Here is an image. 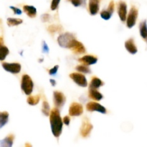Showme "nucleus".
<instances>
[{
	"label": "nucleus",
	"mask_w": 147,
	"mask_h": 147,
	"mask_svg": "<svg viewBox=\"0 0 147 147\" xmlns=\"http://www.w3.org/2000/svg\"><path fill=\"white\" fill-rule=\"evenodd\" d=\"M50 123L51 131L55 137L58 138L63 131V121L60 116V111L57 108H54L50 113Z\"/></svg>",
	"instance_id": "f257e3e1"
},
{
	"label": "nucleus",
	"mask_w": 147,
	"mask_h": 147,
	"mask_svg": "<svg viewBox=\"0 0 147 147\" xmlns=\"http://www.w3.org/2000/svg\"><path fill=\"white\" fill-rule=\"evenodd\" d=\"M78 42V40H76V36L70 32L62 33L57 37L58 45L63 48L72 50Z\"/></svg>",
	"instance_id": "f03ea898"
},
{
	"label": "nucleus",
	"mask_w": 147,
	"mask_h": 147,
	"mask_svg": "<svg viewBox=\"0 0 147 147\" xmlns=\"http://www.w3.org/2000/svg\"><path fill=\"white\" fill-rule=\"evenodd\" d=\"M21 88L27 96H30L34 88V83L28 75H23L21 80Z\"/></svg>",
	"instance_id": "7ed1b4c3"
},
{
	"label": "nucleus",
	"mask_w": 147,
	"mask_h": 147,
	"mask_svg": "<svg viewBox=\"0 0 147 147\" xmlns=\"http://www.w3.org/2000/svg\"><path fill=\"white\" fill-rule=\"evenodd\" d=\"M138 15H139L138 9L135 6H132L129 14L127 15V18H126V26L128 28L131 29L134 27L136 22V20L138 18Z\"/></svg>",
	"instance_id": "20e7f679"
},
{
	"label": "nucleus",
	"mask_w": 147,
	"mask_h": 147,
	"mask_svg": "<svg viewBox=\"0 0 147 147\" xmlns=\"http://www.w3.org/2000/svg\"><path fill=\"white\" fill-rule=\"evenodd\" d=\"M70 78L80 87L86 88L88 86V81L86 76L80 73H72L70 74Z\"/></svg>",
	"instance_id": "39448f33"
},
{
	"label": "nucleus",
	"mask_w": 147,
	"mask_h": 147,
	"mask_svg": "<svg viewBox=\"0 0 147 147\" xmlns=\"http://www.w3.org/2000/svg\"><path fill=\"white\" fill-rule=\"evenodd\" d=\"M86 110L89 112H99L103 114H106L107 113V110L103 106L100 105L97 102L90 101L88 102L86 105Z\"/></svg>",
	"instance_id": "423d86ee"
},
{
	"label": "nucleus",
	"mask_w": 147,
	"mask_h": 147,
	"mask_svg": "<svg viewBox=\"0 0 147 147\" xmlns=\"http://www.w3.org/2000/svg\"><path fill=\"white\" fill-rule=\"evenodd\" d=\"M53 102H54V105L56 108L60 109L65 103L66 98L62 92L56 90L53 93Z\"/></svg>",
	"instance_id": "0eeeda50"
},
{
	"label": "nucleus",
	"mask_w": 147,
	"mask_h": 147,
	"mask_svg": "<svg viewBox=\"0 0 147 147\" xmlns=\"http://www.w3.org/2000/svg\"><path fill=\"white\" fill-rule=\"evenodd\" d=\"M93 126L90 123V121L88 118H84L83 120V123L80 127V134L83 138H86L90 135Z\"/></svg>",
	"instance_id": "6e6552de"
},
{
	"label": "nucleus",
	"mask_w": 147,
	"mask_h": 147,
	"mask_svg": "<svg viewBox=\"0 0 147 147\" xmlns=\"http://www.w3.org/2000/svg\"><path fill=\"white\" fill-rule=\"evenodd\" d=\"M83 113V107L80 103L73 102L69 108V115L70 116H80Z\"/></svg>",
	"instance_id": "1a4fd4ad"
},
{
	"label": "nucleus",
	"mask_w": 147,
	"mask_h": 147,
	"mask_svg": "<svg viewBox=\"0 0 147 147\" xmlns=\"http://www.w3.org/2000/svg\"><path fill=\"white\" fill-rule=\"evenodd\" d=\"M117 12L120 20L123 22H126L127 18V4L125 1H119L117 6Z\"/></svg>",
	"instance_id": "9d476101"
},
{
	"label": "nucleus",
	"mask_w": 147,
	"mask_h": 147,
	"mask_svg": "<svg viewBox=\"0 0 147 147\" xmlns=\"http://www.w3.org/2000/svg\"><path fill=\"white\" fill-rule=\"evenodd\" d=\"M2 67L6 71L12 74H17L21 71V65L18 63H3Z\"/></svg>",
	"instance_id": "9b49d317"
},
{
	"label": "nucleus",
	"mask_w": 147,
	"mask_h": 147,
	"mask_svg": "<svg viewBox=\"0 0 147 147\" xmlns=\"http://www.w3.org/2000/svg\"><path fill=\"white\" fill-rule=\"evenodd\" d=\"M115 10V3L113 0L110 1L109 7L106 9H103L100 11V17L105 20H110L111 17L113 15Z\"/></svg>",
	"instance_id": "f8f14e48"
},
{
	"label": "nucleus",
	"mask_w": 147,
	"mask_h": 147,
	"mask_svg": "<svg viewBox=\"0 0 147 147\" xmlns=\"http://www.w3.org/2000/svg\"><path fill=\"white\" fill-rule=\"evenodd\" d=\"M101 0H89L88 10L90 15L95 16L98 13L100 9V3Z\"/></svg>",
	"instance_id": "ddd939ff"
},
{
	"label": "nucleus",
	"mask_w": 147,
	"mask_h": 147,
	"mask_svg": "<svg viewBox=\"0 0 147 147\" xmlns=\"http://www.w3.org/2000/svg\"><path fill=\"white\" fill-rule=\"evenodd\" d=\"M78 61L82 64L88 66L96 64L98 62V57L95 55H86L79 58Z\"/></svg>",
	"instance_id": "4468645a"
},
{
	"label": "nucleus",
	"mask_w": 147,
	"mask_h": 147,
	"mask_svg": "<svg viewBox=\"0 0 147 147\" xmlns=\"http://www.w3.org/2000/svg\"><path fill=\"white\" fill-rule=\"evenodd\" d=\"M125 48L128 52L131 55H135L138 52L137 47L134 42V40L133 38H130L125 42Z\"/></svg>",
	"instance_id": "2eb2a0df"
},
{
	"label": "nucleus",
	"mask_w": 147,
	"mask_h": 147,
	"mask_svg": "<svg viewBox=\"0 0 147 147\" xmlns=\"http://www.w3.org/2000/svg\"><path fill=\"white\" fill-rule=\"evenodd\" d=\"M88 97L96 101H100L103 98V94H101L98 89H89Z\"/></svg>",
	"instance_id": "dca6fc26"
},
{
	"label": "nucleus",
	"mask_w": 147,
	"mask_h": 147,
	"mask_svg": "<svg viewBox=\"0 0 147 147\" xmlns=\"http://www.w3.org/2000/svg\"><path fill=\"white\" fill-rule=\"evenodd\" d=\"M23 10L30 18H34L37 16V9L32 5H24Z\"/></svg>",
	"instance_id": "f3484780"
},
{
	"label": "nucleus",
	"mask_w": 147,
	"mask_h": 147,
	"mask_svg": "<svg viewBox=\"0 0 147 147\" xmlns=\"http://www.w3.org/2000/svg\"><path fill=\"white\" fill-rule=\"evenodd\" d=\"M104 85V83L99 78L93 76L89 85V89H98Z\"/></svg>",
	"instance_id": "a211bd4d"
},
{
	"label": "nucleus",
	"mask_w": 147,
	"mask_h": 147,
	"mask_svg": "<svg viewBox=\"0 0 147 147\" xmlns=\"http://www.w3.org/2000/svg\"><path fill=\"white\" fill-rule=\"evenodd\" d=\"M139 32L142 38L147 43V22L146 20L141 22L139 24Z\"/></svg>",
	"instance_id": "6ab92c4d"
},
{
	"label": "nucleus",
	"mask_w": 147,
	"mask_h": 147,
	"mask_svg": "<svg viewBox=\"0 0 147 147\" xmlns=\"http://www.w3.org/2000/svg\"><path fill=\"white\" fill-rule=\"evenodd\" d=\"M14 136L13 134H9L4 138L2 140H0V147H12L14 142Z\"/></svg>",
	"instance_id": "aec40b11"
},
{
	"label": "nucleus",
	"mask_w": 147,
	"mask_h": 147,
	"mask_svg": "<svg viewBox=\"0 0 147 147\" xmlns=\"http://www.w3.org/2000/svg\"><path fill=\"white\" fill-rule=\"evenodd\" d=\"M72 51L73 53H74L76 55H82L84 54L86 52V47H84L83 44L82 42H80V41H78L77 42V44L75 45V47L72 49Z\"/></svg>",
	"instance_id": "412c9836"
},
{
	"label": "nucleus",
	"mask_w": 147,
	"mask_h": 147,
	"mask_svg": "<svg viewBox=\"0 0 147 147\" xmlns=\"http://www.w3.org/2000/svg\"><path fill=\"white\" fill-rule=\"evenodd\" d=\"M40 98H41V96L40 94L36 95V96H30L27 99V103L30 106H36L40 102Z\"/></svg>",
	"instance_id": "4be33fe9"
},
{
	"label": "nucleus",
	"mask_w": 147,
	"mask_h": 147,
	"mask_svg": "<svg viewBox=\"0 0 147 147\" xmlns=\"http://www.w3.org/2000/svg\"><path fill=\"white\" fill-rule=\"evenodd\" d=\"M9 121L8 112H0V129L5 126Z\"/></svg>",
	"instance_id": "5701e85b"
},
{
	"label": "nucleus",
	"mask_w": 147,
	"mask_h": 147,
	"mask_svg": "<svg viewBox=\"0 0 147 147\" xmlns=\"http://www.w3.org/2000/svg\"><path fill=\"white\" fill-rule=\"evenodd\" d=\"M63 30V27L62 26L58 25V24H52L47 27V31L50 33V34H55V33L59 32L60 33Z\"/></svg>",
	"instance_id": "b1692460"
},
{
	"label": "nucleus",
	"mask_w": 147,
	"mask_h": 147,
	"mask_svg": "<svg viewBox=\"0 0 147 147\" xmlns=\"http://www.w3.org/2000/svg\"><path fill=\"white\" fill-rule=\"evenodd\" d=\"M9 53V50L8 47L4 45L0 46V61H3L5 60Z\"/></svg>",
	"instance_id": "393cba45"
},
{
	"label": "nucleus",
	"mask_w": 147,
	"mask_h": 147,
	"mask_svg": "<svg viewBox=\"0 0 147 147\" xmlns=\"http://www.w3.org/2000/svg\"><path fill=\"white\" fill-rule=\"evenodd\" d=\"M50 106L49 105L48 102L47 100H44L42 103V112L43 114L45 116H50Z\"/></svg>",
	"instance_id": "a878e982"
},
{
	"label": "nucleus",
	"mask_w": 147,
	"mask_h": 147,
	"mask_svg": "<svg viewBox=\"0 0 147 147\" xmlns=\"http://www.w3.org/2000/svg\"><path fill=\"white\" fill-rule=\"evenodd\" d=\"M23 22V20L22 19L19 18H8L7 19V24L9 27H14L17 26L19 24H22Z\"/></svg>",
	"instance_id": "bb28decb"
},
{
	"label": "nucleus",
	"mask_w": 147,
	"mask_h": 147,
	"mask_svg": "<svg viewBox=\"0 0 147 147\" xmlns=\"http://www.w3.org/2000/svg\"><path fill=\"white\" fill-rule=\"evenodd\" d=\"M76 69L79 72V73H85V74H89V73H91V70H90V69L89 68L88 66L83 64L76 66Z\"/></svg>",
	"instance_id": "cd10ccee"
},
{
	"label": "nucleus",
	"mask_w": 147,
	"mask_h": 147,
	"mask_svg": "<svg viewBox=\"0 0 147 147\" xmlns=\"http://www.w3.org/2000/svg\"><path fill=\"white\" fill-rule=\"evenodd\" d=\"M70 1L74 7H86V0H67Z\"/></svg>",
	"instance_id": "c85d7f7f"
},
{
	"label": "nucleus",
	"mask_w": 147,
	"mask_h": 147,
	"mask_svg": "<svg viewBox=\"0 0 147 147\" xmlns=\"http://www.w3.org/2000/svg\"><path fill=\"white\" fill-rule=\"evenodd\" d=\"M60 2V0H52L51 4H50V9L53 11H55V10L57 9L58 8L59 4Z\"/></svg>",
	"instance_id": "c756f323"
},
{
	"label": "nucleus",
	"mask_w": 147,
	"mask_h": 147,
	"mask_svg": "<svg viewBox=\"0 0 147 147\" xmlns=\"http://www.w3.org/2000/svg\"><path fill=\"white\" fill-rule=\"evenodd\" d=\"M59 69V65H55L53 68L48 70V73L50 75V76H55L56 73H57V70Z\"/></svg>",
	"instance_id": "7c9ffc66"
},
{
	"label": "nucleus",
	"mask_w": 147,
	"mask_h": 147,
	"mask_svg": "<svg viewBox=\"0 0 147 147\" xmlns=\"http://www.w3.org/2000/svg\"><path fill=\"white\" fill-rule=\"evenodd\" d=\"M42 50L43 53H49V47L47 46V43L45 41L42 42Z\"/></svg>",
	"instance_id": "2f4dec72"
},
{
	"label": "nucleus",
	"mask_w": 147,
	"mask_h": 147,
	"mask_svg": "<svg viewBox=\"0 0 147 147\" xmlns=\"http://www.w3.org/2000/svg\"><path fill=\"white\" fill-rule=\"evenodd\" d=\"M42 21L44 22H49L50 20V16L49 14H44L42 15L41 17Z\"/></svg>",
	"instance_id": "473e14b6"
},
{
	"label": "nucleus",
	"mask_w": 147,
	"mask_h": 147,
	"mask_svg": "<svg viewBox=\"0 0 147 147\" xmlns=\"http://www.w3.org/2000/svg\"><path fill=\"white\" fill-rule=\"evenodd\" d=\"M10 9H11L13 10V11H14V14H17V15H20V14H22V10H20V9L17 8V7H12V6H11V7H10Z\"/></svg>",
	"instance_id": "72a5a7b5"
},
{
	"label": "nucleus",
	"mask_w": 147,
	"mask_h": 147,
	"mask_svg": "<svg viewBox=\"0 0 147 147\" xmlns=\"http://www.w3.org/2000/svg\"><path fill=\"white\" fill-rule=\"evenodd\" d=\"M63 123H64L66 125V126H69V124H70V116H65L63 119Z\"/></svg>",
	"instance_id": "f704fd0d"
},
{
	"label": "nucleus",
	"mask_w": 147,
	"mask_h": 147,
	"mask_svg": "<svg viewBox=\"0 0 147 147\" xmlns=\"http://www.w3.org/2000/svg\"><path fill=\"white\" fill-rule=\"evenodd\" d=\"M50 83H51L52 86H55V85H56V81L54 80V79H50Z\"/></svg>",
	"instance_id": "c9c22d12"
},
{
	"label": "nucleus",
	"mask_w": 147,
	"mask_h": 147,
	"mask_svg": "<svg viewBox=\"0 0 147 147\" xmlns=\"http://www.w3.org/2000/svg\"><path fill=\"white\" fill-rule=\"evenodd\" d=\"M4 44V40H3V37H0V46L3 45Z\"/></svg>",
	"instance_id": "e433bc0d"
},
{
	"label": "nucleus",
	"mask_w": 147,
	"mask_h": 147,
	"mask_svg": "<svg viewBox=\"0 0 147 147\" xmlns=\"http://www.w3.org/2000/svg\"><path fill=\"white\" fill-rule=\"evenodd\" d=\"M25 147H32V145L30 144V143H26Z\"/></svg>",
	"instance_id": "4c0bfd02"
},
{
	"label": "nucleus",
	"mask_w": 147,
	"mask_h": 147,
	"mask_svg": "<svg viewBox=\"0 0 147 147\" xmlns=\"http://www.w3.org/2000/svg\"><path fill=\"white\" fill-rule=\"evenodd\" d=\"M0 24H1V20H0Z\"/></svg>",
	"instance_id": "58836bf2"
}]
</instances>
